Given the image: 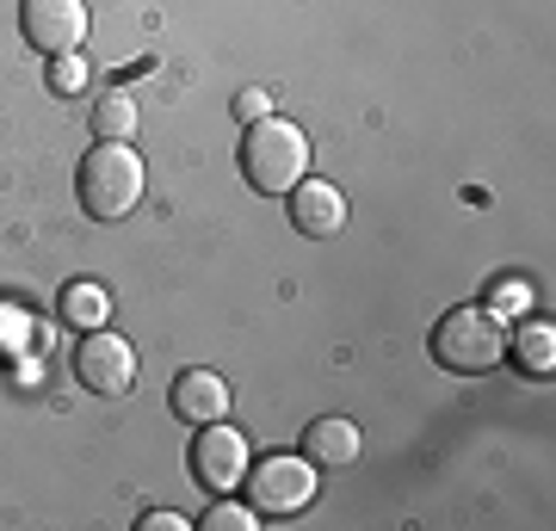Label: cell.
<instances>
[{
	"label": "cell",
	"mask_w": 556,
	"mask_h": 531,
	"mask_svg": "<svg viewBox=\"0 0 556 531\" xmlns=\"http://www.w3.org/2000/svg\"><path fill=\"white\" fill-rule=\"evenodd\" d=\"M142 186H149V174H142L137 149H130V142H100L93 137V149H87V161H80V174H75L80 211H87L93 223H118L142 204Z\"/></svg>",
	"instance_id": "1"
},
{
	"label": "cell",
	"mask_w": 556,
	"mask_h": 531,
	"mask_svg": "<svg viewBox=\"0 0 556 531\" xmlns=\"http://www.w3.org/2000/svg\"><path fill=\"white\" fill-rule=\"evenodd\" d=\"M241 179L266 198H285L298 179H309V137L285 118H260L241 137Z\"/></svg>",
	"instance_id": "2"
},
{
	"label": "cell",
	"mask_w": 556,
	"mask_h": 531,
	"mask_svg": "<svg viewBox=\"0 0 556 531\" xmlns=\"http://www.w3.org/2000/svg\"><path fill=\"white\" fill-rule=\"evenodd\" d=\"M433 358L457 377H482L507 358V328L495 309H452L433 328Z\"/></svg>",
	"instance_id": "3"
},
{
	"label": "cell",
	"mask_w": 556,
	"mask_h": 531,
	"mask_svg": "<svg viewBox=\"0 0 556 531\" xmlns=\"http://www.w3.org/2000/svg\"><path fill=\"white\" fill-rule=\"evenodd\" d=\"M248 507L260 519H291L316 501V464L309 457H291V452H273V457H248Z\"/></svg>",
	"instance_id": "4"
},
{
	"label": "cell",
	"mask_w": 556,
	"mask_h": 531,
	"mask_svg": "<svg viewBox=\"0 0 556 531\" xmlns=\"http://www.w3.org/2000/svg\"><path fill=\"white\" fill-rule=\"evenodd\" d=\"M75 377L93 395H130V383H137V346L124 334H112V328H87L75 346Z\"/></svg>",
	"instance_id": "5"
},
{
	"label": "cell",
	"mask_w": 556,
	"mask_h": 531,
	"mask_svg": "<svg viewBox=\"0 0 556 531\" xmlns=\"http://www.w3.org/2000/svg\"><path fill=\"white\" fill-rule=\"evenodd\" d=\"M20 31L43 56H75L87 43V0H20Z\"/></svg>",
	"instance_id": "6"
},
{
	"label": "cell",
	"mask_w": 556,
	"mask_h": 531,
	"mask_svg": "<svg viewBox=\"0 0 556 531\" xmlns=\"http://www.w3.org/2000/svg\"><path fill=\"white\" fill-rule=\"evenodd\" d=\"M248 439L236 433V427H223V420H211V427H199V445H192V476H199L204 494H236L241 476H248Z\"/></svg>",
	"instance_id": "7"
},
{
	"label": "cell",
	"mask_w": 556,
	"mask_h": 531,
	"mask_svg": "<svg viewBox=\"0 0 556 531\" xmlns=\"http://www.w3.org/2000/svg\"><path fill=\"white\" fill-rule=\"evenodd\" d=\"M291 229L309 241H334L340 229H346V198H340V186H328V179H298L291 186Z\"/></svg>",
	"instance_id": "8"
},
{
	"label": "cell",
	"mask_w": 556,
	"mask_h": 531,
	"mask_svg": "<svg viewBox=\"0 0 556 531\" xmlns=\"http://www.w3.org/2000/svg\"><path fill=\"white\" fill-rule=\"evenodd\" d=\"M229 383H223L217 371H204V365H192V371L174 377V414L186 420V427H211V420H223L229 414Z\"/></svg>",
	"instance_id": "9"
},
{
	"label": "cell",
	"mask_w": 556,
	"mask_h": 531,
	"mask_svg": "<svg viewBox=\"0 0 556 531\" xmlns=\"http://www.w3.org/2000/svg\"><path fill=\"white\" fill-rule=\"evenodd\" d=\"M358 445H365V439H358V427L346 420V414H321V420L303 427V457H309V464H334V470H346V464L358 457Z\"/></svg>",
	"instance_id": "10"
},
{
	"label": "cell",
	"mask_w": 556,
	"mask_h": 531,
	"mask_svg": "<svg viewBox=\"0 0 556 531\" xmlns=\"http://www.w3.org/2000/svg\"><path fill=\"white\" fill-rule=\"evenodd\" d=\"M105 315H112V291H105V285L75 278V285L62 291V321H75L80 334H87V328H105Z\"/></svg>",
	"instance_id": "11"
},
{
	"label": "cell",
	"mask_w": 556,
	"mask_h": 531,
	"mask_svg": "<svg viewBox=\"0 0 556 531\" xmlns=\"http://www.w3.org/2000/svg\"><path fill=\"white\" fill-rule=\"evenodd\" d=\"M93 137L100 142H130L137 137V99L118 93V87L93 99Z\"/></svg>",
	"instance_id": "12"
},
{
	"label": "cell",
	"mask_w": 556,
	"mask_h": 531,
	"mask_svg": "<svg viewBox=\"0 0 556 531\" xmlns=\"http://www.w3.org/2000/svg\"><path fill=\"white\" fill-rule=\"evenodd\" d=\"M507 353H514L532 377H551V371H556V328H551V321H526Z\"/></svg>",
	"instance_id": "13"
},
{
	"label": "cell",
	"mask_w": 556,
	"mask_h": 531,
	"mask_svg": "<svg viewBox=\"0 0 556 531\" xmlns=\"http://www.w3.org/2000/svg\"><path fill=\"white\" fill-rule=\"evenodd\" d=\"M254 519H260L254 507H236V501H217V507H211V513L199 519V531H248Z\"/></svg>",
	"instance_id": "14"
},
{
	"label": "cell",
	"mask_w": 556,
	"mask_h": 531,
	"mask_svg": "<svg viewBox=\"0 0 556 531\" xmlns=\"http://www.w3.org/2000/svg\"><path fill=\"white\" fill-rule=\"evenodd\" d=\"M50 87H56V93H80V87H87V62L80 56H50Z\"/></svg>",
	"instance_id": "15"
},
{
	"label": "cell",
	"mask_w": 556,
	"mask_h": 531,
	"mask_svg": "<svg viewBox=\"0 0 556 531\" xmlns=\"http://www.w3.org/2000/svg\"><path fill=\"white\" fill-rule=\"evenodd\" d=\"M260 118H273V93H260V87H241V93H236V124L248 130V124H260Z\"/></svg>",
	"instance_id": "16"
},
{
	"label": "cell",
	"mask_w": 556,
	"mask_h": 531,
	"mask_svg": "<svg viewBox=\"0 0 556 531\" xmlns=\"http://www.w3.org/2000/svg\"><path fill=\"white\" fill-rule=\"evenodd\" d=\"M137 526L142 531H192V519H179V513H142Z\"/></svg>",
	"instance_id": "17"
}]
</instances>
